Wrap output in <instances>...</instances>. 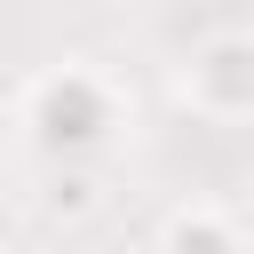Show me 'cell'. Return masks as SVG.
<instances>
[{"mask_svg":"<svg viewBox=\"0 0 254 254\" xmlns=\"http://www.w3.org/2000/svg\"><path fill=\"white\" fill-rule=\"evenodd\" d=\"M183 103L206 111V119H222V127L254 111V40L238 24L183 48Z\"/></svg>","mask_w":254,"mask_h":254,"instance_id":"2","label":"cell"},{"mask_svg":"<svg viewBox=\"0 0 254 254\" xmlns=\"http://www.w3.org/2000/svg\"><path fill=\"white\" fill-rule=\"evenodd\" d=\"M159 254H246V238L222 206H183V214H167Z\"/></svg>","mask_w":254,"mask_h":254,"instance_id":"3","label":"cell"},{"mask_svg":"<svg viewBox=\"0 0 254 254\" xmlns=\"http://www.w3.org/2000/svg\"><path fill=\"white\" fill-rule=\"evenodd\" d=\"M24 127H32V143H40L48 159H87V151L111 143V127H119V95H111L95 71L64 64V71H48V79L24 95Z\"/></svg>","mask_w":254,"mask_h":254,"instance_id":"1","label":"cell"},{"mask_svg":"<svg viewBox=\"0 0 254 254\" xmlns=\"http://www.w3.org/2000/svg\"><path fill=\"white\" fill-rule=\"evenodd\" d=\"M48 198H56L64 214H87V206H95V183H87L79 167H56V190H48Z\"/></svg>","mask_w":254,"mask_h":254,"instance_id":"4","label":"cell"}]
</instances>
